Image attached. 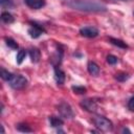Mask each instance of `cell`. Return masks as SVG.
<instances>
[{
    "label": "cell",
    "instance_id": "ac0fdd59",
    "mask_svg": "<svg viewBox=\"0 0 134 134\" xmlns=\"http://www.w3.org/2000/svg\"><path fill=\"white\" fill-rule=\"evenodd\" d=\"M13 75V73H10V72H8L7 70H5L4 68H1V77L4 80V81H6V82H8V80L10 79V76Z\"/></svg>",
    "mask_w": 134,
    "mask_h": 134
},
{
    "label": "cell",
    "instance_id": "52a82bcc",
    "mask_svg": "<svg viewBox=\"0 0 134 134\" xmlns=\"http://www.w3.org/2000/svg\"><path fill=\"white\" fill-rule=\"evenodd\" d=\"M81 106L88 112H95L96 109H97V105L96 103L93 100V99H84L82 103H81Z\"/></svg>",
    "mask_w": 134,
    "mask_h": 134
},
{
    "label": "cell",
    "instance_id": "6da1fadb",
    "mask_svg": "<svg viewBox=\"0 0 134 134\" xmlns=\"http://www.w3.org/2000/svg\"><path fill=\"white\" fill-rule=\"evenodd\" d=\"M73 8L81 9V10H88V12H104L106 10V7L104 5L92 3V2H85V1H73L71 3H68Z\"/></svg>",
    "mask_w": 134,
    "mask_h": 134
},
{
    "label": "cell",
    "instance_id": "7c38bea8",
    "mask_svg": "<svg viewBox=\"0 0 134 134\" xmlns=\"http://www.w3.org/2000/svg\"><path fill=\"white\" fill-rule=\"evenodd\" d=\"M49 122H50V126L53 127V128L61 127V126H63V124H64V121H63L62 118L55 117V116H50V117H49Z\"/></svg>",
    "mask_w": 134,
    "mask_h": 134
},
{
    "label": "cell",
    "instance_id": "7402d4cb",
    "mask_svg": "<svg viewBox=\"0 0 134 134\" xmlns=\"http://www.w3.org/2000/svg\"><path fill=\"white\" fill-rule=\"evenodd\" d=\"M128 108L131 110V111H134V94L130 97L129 102H128Z\"/></svg>",
    "mask_w": 134,
    "mask_h": 134
},
{
    "label": "cell",
    "instance_id": "8992f818",
    "mask_svg": "<svg viewBox=\"0 0 134 134\" xmlns=\"http://www.w3.org/2000/svg\"><path fill=\"white\" fill-rule=\"evenodd\" d=\"M80 34L85 38H95L98 35V30L93 26H85L80 29Z\"/></svg>",
    "mask_w": 134,
    "mask_h": 134
},
{
    "label": "cell",
    "instance_id": "ffe728a7",
    "mask_svg": "<svg viewBox=\"0 0 134 134\" xmlns=\"http://www.w3.org/2000/svg\"><path fill=\"white\" fill-rule=\"evenodd\" d=\"M115 79H116L117 81H119V82H125L126 80H128V79H129V75H128L127 73L121 72V73H117V74H116V76H115Z\"/></svg>",
    "mask_w": 134,
    "mask_h": 134
},
{
    "label": "cell",
    "instance_id": "ba28073f",
    "mask_svg": "<svg viewBox=\"0 0 134 134\" xmlns=\"http://www.w3.org/2000/svg\"><path fill=\"white\" fill-rule=\"evenodd\" d=\"M54 79L58 83V85H63L65 82V73L64 71L59 67V66H54Z\"/></svg>",
    "mask_w": 134,
    "mask_h": 134
},
{
    "label": "cell",
    "instance_id": "5b68a950",
    "mask_svg": "<svg viewBox=\"0 0 134 134\" xmlns=\"http://www.w3.org/2000/svg\"><path fill=\"white\" fill-rule=\"evenodd\" d=\"M45 30H44V28L42 27V26H40L39 24H37V23H30V26H29V28H28V34H29V36L31 37V38H34V39H37V38H39L43 32H44Z\"/></svg>",
    "mask_w": 134,
    "mask_h": 134
},
{
    "label": "cell",
    "instance_id": "2e32d148",
    "mask_svg": "<svg viewBox=\"0 0 134 134\" xmlns=\"http://www.w3.org/2000/svg\"><path fill=\"white\" fill-rule=\"evenodd\" d=\"M5 43L12 49H18V47H19L18 44H17V42L14 39H12V38H5Z\"/></svg>",
    "mask_w": 134,
    "mask_h": 134
},
{
    "label": "cell",
    "instance_id": "d6986e66",
    "mask_svg": "<svg viewBox=\"0 0 134 134\" xmlns=\"http://www.w3.org/2000/svg\"><path fill=\"white\" fill-rule=\"evenodd\" d=\"M72 90L77 94H84L86 92V88L83 86H72Z\"/></svg>",
    "mask_w": 134,
    "mask_h": 134
},
{
    "label": "cell",
    "instance_id": "30bf717a",
    "mask_svg": "<svg viewBox=\"0 0 134 134\" xmlns=\"http://www.w3.org/2000/svg\"><path fill=\"white\" fill-rule=\"evenodd\" d=\"M87 68H88V72H89L91 75L96 76V75L99 74L100 69H99V67H98V65H97L96 63H94V62H89L88 65H87Z\"/></svg>",
    "mask_w": 134,
    "mask_h": 134
},
{
    "label": "cell",
    "instance_id": "44dd1931",
    "mask_svg": "<svg viewBox=\"0 0 134 134\" xmlns=\"http://www.w3.org/2000/svg\"><path fill=\"white\" fill-rule=\"evenodd\" d=\"M107 62H108L110 65H114V64H116V63L118 62V59H117L115 55H113V54H109V55L107 57Z\"/></svg>",
    "mask_w": 134,
    "mask_h": 134
},
{
    "label": "cell",
    "instance_id": "603a6c76",
    "mask_svg": "<svg viewBox=\"0 0 134 134\" xmlns=\"http://www.w3.org/2000/svg\"><path fill=\"white\" fill-rule=\"evenodd\" d=\"M0 3L4 7H9V6L13 5V1L12 0H0Z\"/></svg>",
    "mask_w": 134,
    "mask_h": 134
},
{
    "label": "cell",
    "instance_id": "cb8c5ba5",
    "mask_svg": "<svg viewBox=\"0 0 134 134\" xmlns=\"http://www.w3.org/2000/svg\"><path fill=\"white\" fill-rule=\"evenodd\" d=\"M133 15H134V12H133Z\"/></svg>",
    "mask_w": 134,
    "mask_h": 134
},
{
    "label": "cell",
    "instance_id": "9c48e42d",
    "mask_svg": "<svg viewBox=\"0 0 134 134\" xmlns=\"http://www.w3.org/2000/svg\"><path fill=\"white\" fill-rule=\"evenodd\" d=\"M25 4L34 9H39L42 8L45 5V1L44 0H24Z\"/></svg>",
    "mask_w": 134,
    "mask_h": 134
},
{
    "label": "cell",
    "instance_id": "277c9868",
    "mask_svg": "<svg viewBox=\"0 0 134 134\" xmlns=\"http://www.w3.org/2000/svg\"><path fill=\"white\" fill-rule=\"evenodd\" d=\"M58 110H59V113L62 117L64 118H72L74 116V113H73V110L72 108L70 107L69 104L65 103V102H62L59 107H58Z\"/></svg>",
    "mask_w": 134,
    "mask_h": 134
},
{
    "label": "cell",
    "instance_id": "8fae6325",
    "mask_svg": "<svg viewBox=\"0 0 134 134\" xmlns=\"http://www.w3.org/2000/svg\"><path fill=\"white\" fill-rule=\"evenodd\" d=\"M29 57H30V61L32 63H38L41 57L40 50L38 48H30L29 50Z\"/></svg>",
    "mask_w": 134,
    "mask_h": 134
},
{
    "label": "cell",
    "instance_id": "5bb4252c",
    "mask_svg": "<svg viewBox=\"0 0 134 134\" xmlns=\"http://www.w3.org/2000/svg\"><path fill=\"white\" fill-rule=\"evenodd\" d=\"M110 42H111L113 45H115V46H117V47H119V48H122V49L128 48V45H127L124 41H121V40H119V39L110 38Z\"/></svg>",
    "mask_w": 134,
    "mask_h": 134
},
{
    "label": "cell",
    "instance_id": "7a4b0ae2",
    "mask_svg": "<svg viewBox=\"0 0 134 134\" xmlns=\"http://www.w3.org/2000/svg\"><path fill=\"white\" fill-rule=\"evenodd\" d=\"M94 126L100 130V131H104V132H109L113 129V124L111 120H109L108 118L104 117V116H95L93 117L92 119Z\"/></svg>",
    "mask_w": 134,
    "mask_h": 134
},
{
    "label": "cell",
    "instance_id": "9a60e30c",
    "mask_svg": "<svg viewBox=\"0 0 134 134\" xmlns=\"http://www.w3.org/2000/svg\"><path fill=\"white\" fill-rule=\"evenodd\" d=\"M26 50L25 49H20V50H18V52H17V57H16V61H17V64H21L23 61H24V59H25V57H26Z\"/></svg>",
    "mask_w": 134,
    "mask_h": 134
},
{
    "label": "cell",
    "instance_id": "4fadbf2b",
    "mask_svg": "<svg viewBox=\"0 0 134 134\" xmlns=\"http://www.w3.org/2000/svg\"><path fill=\"white\" fill-rule=\"evenodd\" d=\"M1 20L6 23V24H9V23H13L14 22V17L12 16V14H9L8 12H3L1 14Z\"/></svg>",
    "mask_w": 134,
    "mask_h": 134
},
{
    "label": "cell",
    "instance_id": "e0dca14e",
    "mask_svg": "<svg viewBox=\"0 0 134 134\" xmlns=\"http://www.w3.org/2000/svg\"><path fill=\"white\" fill-rule=\"evenodd\" d=\"M17 129L21 132H31L32 130L29 128V126H27L26 124H18L17 125Z\"/></svg>",
    "mask_w": 134,
    "mask_h": 134
},
{
    "label": "cell",
    "instance_id": "3957f363",
    "mask_svg": "<svg viewBox=\"0 0 134 134\" xmlns=\"http://www.w3.org/2000/svg\"><path fill=\"white\" fill-rule=\"evenodd\" d=\"M7 83L9 84L12 88L16 90H20V89H23L27 85V80L21 74H13Z\"/></svg>",
    "mask_w": 134,
    "mask_h": 134
}]
</instances>
